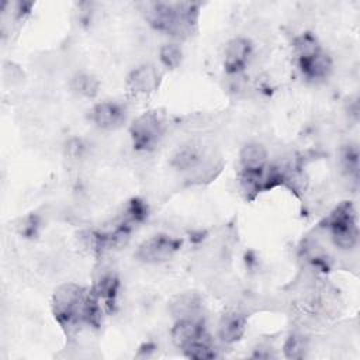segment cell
<instances>
[{
    "instance_id": "1",
    "label": "cell",
    "mask_w": 360,
    "mask_h": 360,
    "mask_svg": "<svg viewBox=\"0 0 360 360\" xmlns=\"http://www.w3.org/2000/svg\"><path fill=\"white\" fill-rule=\"evenodd\" d=\"M87 294L76 284H65L59 287L53 297V312L56 319L63 326L83 321Z\"/></svg>"
},
{
    "instance_id": "2",
    "label": "cell",
    "mask_w": 360,
    "mask_h": 360,
    "mask_svg": "<svg viewBox=\"0 0 360 360\" xmlns=\"http://www.w3.org/2000/svg\"><path fill=\"white\" fill-rule=\"evenodd\" d=\"M326 224L330 231L332 240L339 249L349 250L356 246L359 229L356 222V214L350 202L340 204L330 214Z\"/></svg>"
},
{
    "instance_id": "3",
    "label": "cell",
    "mask_w": 360,
    "mask_h": 360,
    "mask_svg": "<svg viewBox=\"0 0 360 360\" xmlns=\"http://www.w3.org/2000/svg\"><path fill=\"white\" fill-rule=\"evenodd\" d=\"M163 135V121L156 112H145L131 127L134 146L141 150H149Z\"/></svg>"
},
{
    "instance_id": "4",
    "label": "cell",
    "mask_w": 360,
    "mask_h": 360,
    "mask_svg": "<svg viewBox=\"0 0 360 360\" xmlns=\"http://www.w3.org/2000/svg\"><path fill=\"white\" fill-rule=\"evenodd\" d=\"M180 242L169 235H156L142 242L136 250V257L145 263H160L170 259L177 249Z\"/></svg>"
},
{
    "instance_id": "5",
    "label": "cell",
    "mask_w": 360,
    "mask_h": 360,
    "mask_svg": "<svg viewBox=\"0 0 360 360\" xmlns=\"http://www.w3.org/2000/svg\"><path fill=\"white\" fill-rule=\"evenodd\" d=\"M252 55V45L245 38H233L225 48V69L232 75L242 72Z\"/></svg>"
},
{
    "instance_id": "6",
    "label": "cell",
    "mask_w": 360,
    "mask_h": 360,
    "mask_svg": "<svg viewBox=\"0 0 360 360\" xmlns=\"http://www.w3.org/2000/svg\"><path fill=\"white\" fill-rule=\"evenodd\" d=\"M93 122L103 129H112L122 124L125 120V110L112 101H103L91 110Z\"/></svg>"
},
{
    "instance_id": "7",
    "label": "cell",
    "mask_w": 360,
    "mask_h": 360,
    "mask_svg": "<svg viewBox=\"0 0 360 360\" xmlns=\"http://www.w3.org/2000/svg\"><path fill=\"white\" fill-rule=\"evenodd\" d=\"M204 328L200 319H177L176 325L172 329V340L176 346L184 349L190 343L204 338Z\"/></svg>"
},
{
    "instance_id": "8",
    "label": "cell",
    "mask_w": 360,
    "mask_h": 360,
    "mask_svg": "<svg viewBox=\"0 0 360 360\" xmlns=\"http://www.w3.org/2000/svg\"><path fill=\"white\" fill-rule=\"evenodd\" d=\"M239 159L245 173H262L267 167V150L263 145L256 142L245 145Z\"/></svg>"
},
{
    "instance_id": "9",
    "label": "cell",
    "mask_w": 360,
    "mask_h": 360,
    "mask_svg": "<svg viewBox=\"0 0 360 360\" xmlns=\"http://www.w3.org/2000/svg\"><path fill=\"white\" fill-rule=\"evenodd\" d=\"M298 63H300L302 73L308 79H322L329 73V70L332 68L329 56L326 53H323L322 49H318L316 52H314L308 56L298 58Z\"/></svg>"
},
{
    "instance_id": "10",
    "label": "cell",
    "mask_w": 360,
    "mask_h": 360,
    "mask_svg": "<svg viewBox=\"0 0 360 360\" xmlns=\"http://www.w3.org/2000/svg\"><path fill=\"white\" fill-rule=\"evenodd\" d=\"M245 323H246L245 316L236 311L224 314L218 326L219 338L225 343H233L239 340L245 332Z\"/></svg>"
},
{
    "instance_id": "11",
    "label": "cell",
    "mask_w": 360,
    "mask_h": 360,
    "mask_svg": "<svg viewBox=\"0 0 360 360\" xmlns=\"http://www.w3.org/2000/svg\"><path fill=\"white\" fill-rule=\"evenodd\" d=\"M158 86V73L155 68L143 65L136 68L128 76V87L136 94H145Z\"/></svg>"
},
{
    "instance_id": "12",
    "label": "cell",
    "mask_w": 360,
    "mask_h": 360,
    "mask_svg": "<svg viewBox=\"0 0 360 360\" xmlns=\"http://www.w3.org/2000/svg\"><path fill=\"white\" fill-rule=\"evenodd\" d=\"M201 308L200 298L195 294H181L170 304V311L177 319H200L198 312Z\"/></svg>"
},
{
    "instance_id": "13",
    "label": "cell",
    "mask_w": 360,
    "mask_h": 360,
    "mask_svg": "<svg viewBox=\"0 0 360 360\" xmlns=\"http://www.w3.org/2000/svg\"><path fill=\"white\" fill-rule=\"evenodd\" d=\"M183 350H184L186 356L191 357V359L201 360V359H214L215 357V352H214L210 340L207 339V336L190 343Z\"/></svg>"
},
{
    "instance_id": "14",
    "label": "cell",
    "mask_w": 360,
    "mask_h": 360,
    "mask_svg": "<svg viewBox=\"0 0 360 360\" xmlns=\"http://www.w3.org/2000/svg\"><path fill=\"white\" fill-rule=\"evenodd\" d=\"M97 87H98L97 80L93 76L86 75V73H79L72 80V89L76 93L86 96V97L94 96L97 93Z\"/></svg>"
},
{
    "instance_id": "15",
    "label": "cell",
    "mask_w": 360,
    "mask_h": 360,
    "mask_svg": "<svg viewBox=\"0 0 360 360\" xmlns=\"http://www.w3.org/2000/svg\"><path fill=\"white\" fill-rule=\"evenodd\" d=\"M160 60L162 63L166 66V68H170V69H174L180 65L181 62V49L177 44H165L162 48H160Z\"/></svg>"
},
{
    "instance_id": "16",
    "label": "cell",
    "mask_w": 360,
    "mask_h": 360,
    "mask_svg": "<svg viewBox=\"0 0 360 360\" xmlns=\"http://www.w3.org/2000/svg\"><path fill=\"white\" fill-rule=\"evenodd\" d=\"M305 345L300 339V336H290L285 346H284V353L290 359H298L304 354Z\"/></svg>"
}]
</instances>
